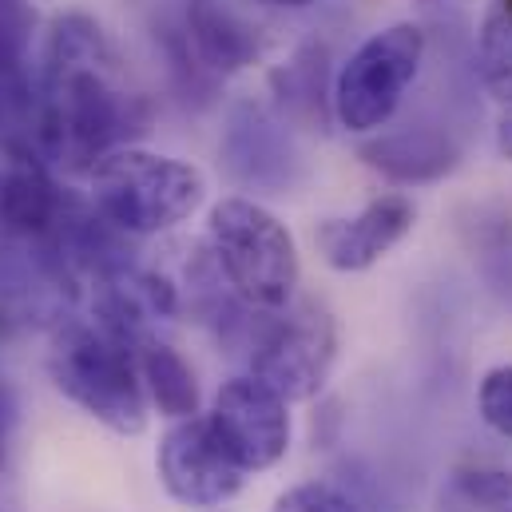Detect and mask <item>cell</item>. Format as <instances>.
Instances as JSON below:
<instances>
[{"mask_svg":"<svg viewBox=\"0 0 512 512\" xmlns=\"http://www.w3.org/2000/svg\"><path fill=\"white\" fill-rule=\"evenodd\" d=\"M497 143H501V151L512 159V104H505V112L497 120Z\"/></svg>","mask_w":512,"mask_h":512,"instance_id":"cell-21","label":"cell"},{"mask_svg":"<svg viewBox=\"0 0 512 512\" xmlns=\"http://www.w3.org/2000/svg\"><path fill=\"white\" fill-rule=\"evenodd\" d=\"M481 80L493 100L512 104V8L497 4L481 24Z\"/></svg>","mask_w":512,"mask_h":512,"instance_id":"cell-17","label":"cell"},{"mask_svg":"<svg viewBox=\"0 0 512 512\" xmlns=\"http://www.w3.org/2000/svg\"><path fill=\"white\" fill-rule=\"evenodd\" d=\"M183 32L195 48V56L215 72L231 76L251 68L262 56V36L258 28L239 16L227 0H187L183 8Z\"/></svg>","mask_w":512,"mask_h":512,"instance_id":"cell-13","label":"cell"},{"mask_svg":"<svg viewBox=\"0 0 512 512\" xmlns=\"http://www.w3.org/2000/svg\"><path fill=\"white\" fill-rule=\"evenodd\" d=\"M425 56V32L417 24H389L362 40L334 76V120L350 131H382Z\"/></svg>","mask_w":512,"mask_h":512,"instance_id":"cell-6","label":"cell"},{"mask_svg":"<svg viewBox=\"0 0 512 512\" xmlns=\"http://www.w3.org/2000/svg\"><path fill=\"white\" fill-rule=\"evenodd\" d=\"M413 203L405 195H378L358 215L322 219L314 231V247L322 262L338 274H358L382 262L409 231H413Z\"/></svg>","mask_w":512,"mask_h":512,"instance_id":"cell-10","label":"cell"},{"mask_svg":"<svg viewBox=\"0 0 512 512\" xmlns=\"http://www.w3.org/2000/svg\"><path fill=\"white\" fill-rule=\"evenodd\" d=\"M219 155L227 175L255 195H290L302 179V155L294 147L290 124L251 100L231 108Z\"/></svg>","mask_w":512,"mask_h":512,"instance_id":"cell-9","label":"cell"},{"mask_svg":"<svg viewBox=\"0 0 512 512\" xmlns=\"http://www.w3.org/2000/svg\"><path fill=\"white\" fill-rule=\"evenodd\" d=\"M239 330L247 334V362L258 382L286 401H310L322 393L338 358V326L322 302L290 298L286 306L266 310V318H239Z\"/></svg>","mask_w":512,"mask_h":512,"instance_id":"cell-5","label":"cell"},{"mask_svg":"<svg viewBox=\"0 0 512 512\" xmlns=\"http://www.w3.org/2000/svg\"><path fill=\"white\" fill-rule=\"evenodd\" d=\"M139 124L143 100L124 84V60L112 36L88 12H64L52 24L36 84V155L68 171H92Z\"/></svg>","mask_w":512,"mask_h":512,"instance_id":"cell-1","label":"cell"},{"mask_svg":"<svg viewBox=\"0 0 512 512\" xmlns=\"http://www.w3.org/2000/svg\"><path fill=\"white\" fill-rule=\"evenodd\" d=\"M64 191L56 187L48 163L36 147H8L0 171V231L24 243H44L64 211Z\"/></svg>","mask_w":512,"mask_h":512,"instance_id":"cell-11","label":"cell"},{"mask_svg":"<svg viewBox=\"0 0 512 512\" xmlns=\"http://www.w3.org/2000/svg\"><path fill=\"white\" fill-rule=\"evenodd\" d=\"M270 512H362L342 489L326 485V481H302L294 489H286Z\"/></svg>","mask_w":512,"mask_h":512,"instance_id":"cell-19","label":"cell"},{"mask_svg":"<svg viewBox=\"0 0 512 512\" xmlns=\"http://www.w3.org/2000/svg\"><path fill=\"white\" fill-rule=\"evenodd\" d=\"M207 417L247 473L274 469L290 449V401L266 382H258L255 374L223 382Z\"/></svg>","mask_w":512,"mask_h":512,"instance_id":"cell-8","label":"cell"},{"mask_svg":"<svg viewBox=\"0 0 512 512\" xmlns=\"http://www.w3.org/2000/svg\"><path fill=\"white\" fill-rule=\"evenodd\" d=\"M258 4H270V8H306L314 0H258Z\"/></svg>","mask_w":512,"mask_h":512,"instance_id":"cell-22","label":"cell"},{"mask_svg":"<svg viewBox=\"0 0 512 512\" xmlns=\"http://www.w3.org/2000/svg\"><path fill=\"white\" fill-rule=\"evenodd\" d=\"M362 159L370 171H378L382 179L397 187H421V183H437L445 179L461 151L457 143L437 128H405L385 131L362 143Z\"/></svg>","mask_w":512,"mask_h":512,"instance_id":"cell-12","label":"cell"},{"mask_svg":"<svg viewBox=\"0 0 512 512\" xmlns=\"http://www.w3.org/2000/svg\"><path fill=\"white\" fill-rule=\"evenodd\" d=\"M211 258L227 286L255 310H278L294 298L302 262L294 235L247 195L219 199L207 219Z\"/></svg>","mask_w":512,"mask_h":512,"instance_id":"cell-4","label":"cell"},{"mask_svg":"<svg viewBox=\"0 0 512 512\" xmlns=\"http://www.w3.org/2000/svg\"><path fill=\"white\" fill-rule=\"evenodd\" d=\"M92 207L120 235H159L187 223L203 199L207 179L199 167L147 147H116L92 171Z\"/></svg>","mask_w":512,"mask_h":512,"instance_id":"cell-3","label":"cell"},{"mask_svg":"<svg viewBox=\"0 0 512 512\" xmlns=\"http://www.w3.org/2000/svg\"><path fill=\"white\" fill-rule=\"evenodd\" d=\"M135 366H139V382L147 401L159 409V417L167 421H183L199 413V382L195 370L187 366V358L159 342V338H139L135 342Z\"/></svg>","mask_w":512,"mask_h":512,"instance_id":"cell-15","label":"cell"},{"mask_svg":"<svg viewBox=\"0 0 512 512\" xmlns=\"http://www.w3.org/2000/svg\"><path fill=\"white\" fill-rule=\"evenodd\" d=\"M477 405H481L485 425L512 441V366H497L481 378Z\"/></svg>","mask_w":512,"mask_h":512,"instance_id":"cell-18","label":"cell"},{"mask_svg":"<svg viewBox=\"0 0 512 512\" xmlns=\"http://www.w3.org/2000/svg\"><path fill=\"white\" fill-rule=\"evenodd\" d=\"M48 378L88 417L120 437H135L147 425V393L139 382L135 346L108 334L100 322L68 318L48 342Z\"/></svg>","mask_w":512,"mask_h":512,"instance_id":"cell-2","label":"cell"},{"mask_svg":"<svg viewBox=\"0 0 512 512\" xmlns=\"http://www.w3.org/2000/svg\"><path fill=\"white\" fill-rule=\"evenodd\" d=\"M501 4H509V8H512V0H501Z\"/></svg>","mask_w":512,"mask_h":512,"instance_id":"cell-23","label":"cell"},{"mask_svg":"<svg viewBox=\"0 0 512 512\" xmlns=\"http://www.w3.org/2000/svg\"><path fill=\"white\" fill-rule=\"evenodd\" d=\"M16 425H20V401H16V389L0 378V469H8V461H12Z\"/></svg>","mask_w":512,"mask_h":512,"instance_id":"cell-20","label":"cell"},{"mask_svg":"<svg viewBox=\"0 0 512 512\" xmlns=\"http://www.w3.org/2000/svg\"><path fill=\"white\" fill-rule=\"evenodd\" d=\"M270 88L278 96V116L294 128L326 131L334 116V88H326V48L306 44L270 76Z\"/></svg>","mask_w":512,"mask_h":512,"instance_id":"cell-14","label":"cell"},{"mask_svg":"<svg viewBox=\"0 0 512 512\" xmlns=\"http://www.w3.org/2000/svg\"><path fill=\"white\" fill-rule=\"evenodd\" d=\"M433 512H512V469L461 465L437 489Z\"/></svg>","mask_w":512,"mask_h":512,"instance_id":"cell-16","label":"cell"},{"mask_svg":"<svg viewBox=\"0 0 512 512\" xmlns=\"http://www.w3.org/2000/svg\"><path fill=\"white\" fill-rule=\"evenodd\" d=\"M155 469L167 497L187 509H219L235 501L247 481V469L231 457L207 413L183 417L159 437Z\"/></svg>","mask_w":512,"mask_h":512,"instance_id":"cell-7","label":"cell"}]
</instances>
